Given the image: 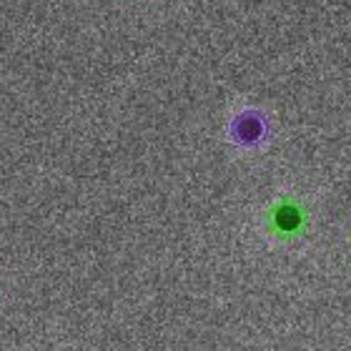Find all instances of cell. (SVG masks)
<instances>
[{"instance_id":"cell-1","label":"cell","mask_w":351,"mask_h":351,"mask_svg":"<svg viewBox=\"0 0 351 351\" xmlns=\"http://www.w3.org/2000/svg\"><path fill=\"white\" fill-rule=\"evenodd\" d=\"M306 216V206L301 204L299 198L284 196L278 198L276 204L269 208V213H266V228H269L271 236H276L281 241H291V239L304 234Z\"/></svg>"},{"instance_id":"cell-2","label":"cell","mask_w":351,"mask_h":351,"mask_svg":"<svg viewBox=\"0 0 351 351\" xmlns=\"http://www.w3.org/2000/svg\"><path fill=\"white\" fill-rule=\"evenodd\" d=\"M228 133H231V141H234L236 146L256 148L269 138V121H266V116H263L261 110L246 108L231 121Z\"/></svg>"}]
</instances>
